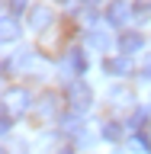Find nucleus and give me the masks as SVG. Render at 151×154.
Instances as JSON below:
<instances>
[{
    "label": "nucleus",
    "mask_w": 151,
    "mask_h": 154,
    "mask_svg": "<svg viewBox=\"0 0 151 154\" xmlns=\"http://www.w3.org/2000/svg\"><path fill=\"white\" fill-rule=\"evenodd\" d=\"M36 116L45 122V119H55L58 116V96L55 93H42L39 96V103H36Z\"/></svg>",
    "instance_id": "nucleus-10"
},
{
    "label": "nucleus",
    "mask_w": 151,
    "mask_h": 154,
    "mask_svg": "<svg viewBox=\"0 0 151 154\" xmlns=\"http://www.w3.org/2000/svg\"><path fill=\"white\" fill-rule=\"evenodd\" d=\"M103 138L106 141H119V138H122V125L119 122H106L103 125Z\"/></svg>",
    "instance_id": "nucleus-13"
},
{
    "label": "nucleus",
    "mask_w": 151,
    "mask_h": 154,
    "mask_svg": "<svg viewBox=\"0 0 151 154\" xmlns=\"http://www.w3.org/2000/svg\"><path fill=\"white\" fill-rule=\"evenodd\" d=\"M135 19V10H132V3H125V0H113L109 3V10H106V23L113 29H122V26H129Z\"/></svg>",
    "instance_id": "nucleus-5"
},
{
    "label": "nucleus",
    "mask_w": 151,
    "mask_h": 154,
    "mask_svg": "<svg viewBox=\"0 0 151 154\" xmlns=\"http://www.w3.org/2000/svg\"><path fill=\"white\" fill-rule=\"evenodd\" d=\"M109 100H113V103H132V93L122 90V87H116L113 93H109Z\"/></svg>",
    "instance_id": "nucleus-14"
},
{
    "label": "nucleus",
    "mask_w": 151,
    "mask_h": 154,
    "mask_svg": "<svg viewBox=\"0 0 151 154\" xmlns=\"http://www.w3.org/2000/svg\"><path fill=\"white\" fill-rule=\"evenodd\" d=\"M103 71L113 77H125L129 71H132V58L129 55H116V58H106L103 61Z\"/></svg>",
    "instance_id": "nucleus-9"
},
{
    "label": "nucleus",
    "mask_w": 151,
    "mask_h": 154,
    "mask_svg": "<svg viewBox=\"0 0 151 154\" xmlns=\"http://www.w3.org/2000/svg\"><path fill=\"white\" fill-rule=\"evenodd\" d=\"M29 106H32V93H29V90H23V87H10L7 93H3V112L23 116Z\"/></svg>",
    "instance_id": "nucleus-2"
},
{
    "label": "nucleus",
    "mask_w": 151,
    "mask_h": 154,
    "mask_svg": "<svg viewBox=\"0 0 151 154\" xmlns=\"http://www.w3.org/2000/svg\"><path fill=\"white\" fill-rule=\"evenodd\" d=\"M148 116H151V112H148V106H138V109L132 112V119H129V128H132V132H138V128L148 122Z\"/></svg>",
    "instance_id": "nucleus-12"
},
{
    "label": "nucleus",
    "mask_w": 151,
    "mask_h": 154,
    "mask_svg": "<svg viewBox=\"0 0 151 154\" xmlns=\"http://www.w3.org/2000/svg\"><path fill=\"white\" fill-rule=\"evenodd\" d=\"M19 32H23V29H19V16L16 13H3V19H0V38L10 45V42L19 38Z\"/></svg>",
    "instance_id": "nucleus-8"
},
{
    "label": "nucleus",
    "mask_w": 151,
    "mask_h": 154,
    "mask_svg": "<svg viewBox=\"0 0 151 154\" xmlns=\"http://www.w3.org/2000/svg\"><path fill=\"white\" fill-rule=\"evenodd\" d=\"M26 3H29V0H3V7H7V13H16V16L23 13V10H26Z\"/></svg>",
    "instance_id": "nucleus-15"
},
{
    "label": "nucleus",
    "mask_w": 151,
    "mask_h": 154,
    "mask_svg": "<svg viewBox=\"0 0 151 154\" xmlns=\"http://www.w3.org/2000/svg\"><path fill=\"white\" fill-rule=\"evenodd\" d=\"M0 128H3V135H10V128H13V116L3 112V122H0Z\"/></svg>",
    "instance_id": "nucleus-17"
},
{
    "label": "nucleus",
    "mask_w": 151,
    "mask_h": 154,
    "mask_svg": "<svg viewBox=\"0 0 151 154\" xmlns=\"http://www.w3.org/2000/svg\"><path fill=\"white\" fill-rule=\"evenodd\" d=\"M58 3H71V0H58Z\"/></svg>",
    "instance_id": "nucleus-20"
},
{
    "label": "nucleus",
    "mask_w": 151,
    "mask_h": 154,
    "mask_svg": "<svg viewBox=\"0 0 151 154\" xmlns=\"http://www.w3.org/2000/svg\"><path fill=\"white\" fill-rule=\"evenodd\" d=\"M142 80H148V84H151V58L145 61V67H142Z\"/></svg>",
    "instance_id": "nucleus-18"
},
{
    "label": "nucleus",
    "mask_w": 151,
    "mask_h": 154,
    "mask_svg": "<svg viewBox=\"0 0 151 154\" xmlns=\"http://www.w3.org/2000/svg\"><path fill=\"white\" fill-rule=\"evenodd\" d=\"M58 71L64 74V80H74V77H80L87 71V58L80 48H71V51H64V58L58 61Z\"/></svg>",
    "instance_id": "nucleus-3"
},
{
    "label": "nucleus",
    "mask_w": 151,
    "mask_h": 154,
    "mask_svg": "<svg viewBox=\"0 0 151 154\" xmlns=\"http://www.w3.org/2000/svg\"><path fill=\"white\" fill-rule=\"evenodd\" d=\"M64 100H68V109H74V112L84 116L87 109L93 106V90H90V84H84L80 77H74V80L64 84Z\"/></svg>",
    "instance_id": "nucleus-1"
},
{
    "label": "nucleus",
    "mask_w": 151,
    "mask_h": 154,
    "mask_svg": "<svg viewBox=\"0 0 151 154\" xmlns=\"http://www.w3.org/2000/svg\"><path fill=\"white\" fill-rule=\"evenodd\" d=\"M10 61H13L19 71H32V67H39V51L36 48H23V51H16Z\"/></svg>",
    "instance_id": "nucleus-11"
},
{
    "label": "nucleus",
    "mask_w": 151,
    "mask_h": 154,
    "mask_svg": "<svg viewBox=\"0 0 151 154\" xmlns=\"http://www.w3.org/2000/svg\"><path fill=\"white\" fill-rule=\"evenodd\" d=\"M119 55H138V51H145V35L142 32H135V29H122V35H119Z\"/></svg>",
    "instance_id": "nucleus-6"
},
{
    "label": "nucleus",
    "mask_w": 151,
    "mask_h": 154,
    "mask_svg": "<svg viewBox=\"0 0 151 154\" xmlns=\"http://www.w3.org/2000/svg\"><path fill=\"white\" fill-rule=\"evenodd\" d=\"M26 26L32 29V32L52 29V26H55V10L48 7V3H36V7L29 10V16H26Z\"/></svg>",
    "instance_id": "nucleus-4"
},
{
    "label": "nucleus",
    "mask_w": 151,
    "mask_h": 154,
    "mask_svg": "<svg viewBox=\"0 0 151 154\" xmlns=\"http://www.w3.org/2000/svg\"><path fill=\"white\" fill-rule=\"evenodd\" d=\"M135 19L142 23V19H151V3H138L135 7Z\"/></svg>",
    "instance_id": "nucleus-16"
},
{
    "label": "nucleus",
    "mask_w": 151,
    "mask_h": 154,
    "mask_svg": "<svg viewBox=\"0 0 151 154\" xmlns=\"http://www.w3.org/2000/svg\"><path fill=\"white\" fill-rule=\"evenodd\" d=\"M61 154H74V151H61Z\"/></svg>",
    "instance_id": "nucleus-21"
},
{
    "label": "nucleus",
    "mask_w": 151,
    "mask_h": 154,
    "mask_svg": "<svg viewBox=\"0 0 151 154\" xmlns=\"http://www.w3.org/2000/svg\"><path fill=\"white\" fill-rule=\"evenodd\" d=\"M84 42H87V48H90V51H96V55H106V51H109V35H106L103 29H96V26L87 29Z\"/></svg>",
    "instance_id": "nucleus-7"
},
{
    "label": "nucleus",
    "mask_w": 151,
    "mask_h": 154,
    "mask_svg": "<svg viewBox=\"0 0 151 154\" xmlns=\"http://www.w3.org/2000/svg\"><path fill=\"white\" fill-rule=\"evenodd\" d=\"M84 3H90V7H96V0H84Z\"/></svg>",
    "instance_id": "nucleus-19"
}]
</instances>
